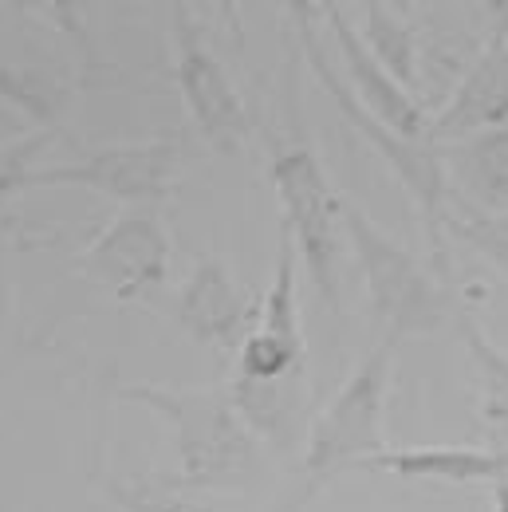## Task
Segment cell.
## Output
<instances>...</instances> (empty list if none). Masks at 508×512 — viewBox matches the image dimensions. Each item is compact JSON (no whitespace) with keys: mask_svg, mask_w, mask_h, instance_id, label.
Wrapping results in <instances>:
<instances>
[{"mask_svg":"<svg viewBox=\"0 0 508 512\" xmlns=\"http://www.w3.org/2000/svg\"><path fill=\"white\" fill-rule=\"evenodd\" d=\"M343 237L359 260V272L371 288L375 316L390 339L426 335L442 327L449 312V292L442 288V280L418 256L406 253L390 233H382L359 209V201H343Z\"/></svg>","mask_w":508,"mask_h":512,"instance_id":"cell-2","label":"cell"},{"mask_svg":"<svg viewBox=\"0 0 508 512\" xmlns=\"http://www.w3.org/2000/svg\"><path fill=\"white\" fill-rule=\"evenodd\" d=\"M0 312H4V292H0Z\"/></svg>","mask_w":508,"mask_h":512,"instance_id":"cell-21","label":"cell"},{"mask_svg":"<svg viewBox=\"0 0 508 512\" xmlns=\"http://www.w3.org/2000/svg\"><path fill=\"white\" fill-rule=\"evenodd\" d=\"M253 316L256 312L249 308L245 292L237 288V280L229 276V268L217 256H201L178 296L182 327L193 339L229 351V347H241V339L253 327Z\"/></svg>","mask_w":508,"mask_h":512,"instance_id":"cell-10","label":"cell"},{"mask_svg":"<svg viewBox=\"0 0 508 512\" xmlns=\"http://www.w3.org/2000/svg\"><path fill=\"white\" fill-rule=\"evenodd\" d=\"M56 134L60 130H28V134H16V138L0 142V213L16 193L28 186L32 170H36V158L56 142Z\"/></svg>","mask_w":508,"mask_h":512,"instance_id":"cell-17","label":"cell"},{"mask_svg":"<svg viewBox=\"0 0 508 512\" xmlns=\"http://www.w3.org/2000/svg\"><path fill=\"white\" fill-rule=\"evenodd\" d=\"M272 186L280 197L284 233L312 272L319 300L335 312L339 308V276H343V197H335L319 158L308 146L280 150L272 158Z\"/></svg>","mask_w":508,"mask_h":512,"instance_id":"cell-4","label":"cell"},{"mask_svg":"<svg viewBox=\"0 0 508 512\" xmlns=\"http://www.w3.org/2000/svg\"><path fill=\"white\" fill-rule=\"evenodd\" d=\"M107 493L127 512H186L174 497H162L158 489H146V485H119V481H111Z\"/></svg>","mask_w":508,"mask_h":512,"instance_id":"cell-19","label":"cell"},{"mask_svg":"<svg viewBox=\"0 0 508 512\" xmlns=\"http://www.w3.org/2000/svg\"><path fill=\"white\" fill-rule=\"evenodd\" d=\"M445 225L453 237L469 241L481 256H489L508 276V233H501L485 213H445Z\"/></svg>","mask_w":508,"mask_h":512,"instance_id":"cell-18","label":"cell"},{"mask_svg":"<svg viewBox=\"0 0 508 512\" xmlns=\"http://www.w3.org/2000/svg\"><path fill=\"white\" fill-rule=\"evenodd\" d=\"M508 119V40L485 44L477 64L457 83L445 111L430 123V142L465 138L473 130H497Z\"/></svg>","mask_w":508,"mask_h":512,"instance_id":"cell-11","label":"cell"},{"mask_svg":"<svg viewBox=\"0 0 508 512\" xmlns=\"http://www.w3.org/2000/svg\"><path fill=\"white\" fill-rule=\"evenodd\" d=\"M493 512H508V477L493 481Z\"/></svg>","mask_w":508,"mask_h":512,"instance_id":"cell-20","label":"cell"},{"mask_svg":"<svg viewBox=\"0 0 508 512\" xmlns=\"http://www.w3.org/2000/svg\"><path fill=\"white\" fill-rule=\"evenodd\" d=\"M367 12V52L382 64V71L406 91L418 83V64H414V36L410 28L394 16L390 4H379V0H367L363 4Z\"/></svg>","mask_w":508,"mask_h":512,"instance_id":"cell-15","label":"cell"},{"mask_svg":"<svg viewBox=\"0 0 508 512\" xmlns=\"http://www.w3.org/2000/svg\"><path fill=\"white\" fill-rule=\"evenodd\" d=\"M166 264H170V237L150 209L119 213L79 253L83 276L119 300H146L166 280Z\"/></svg>","mask_w":508,"mask_h":512,"instance_id":"cell-8","label":"cell"},{"mask_svg":"<svg viewBox=\"0 0 508 512\" xmlns=\"http://www.w3.org/2000/svg\"><path fill=\"white\" fill-rule=\"evenodd\" d=\"M319 12H327L331 40H335L339 60L347 67L343 83H347V91L355 95V103H359L371 119H379L386 130H394L398 138H406V142H430V123H426L422 107L382 71L379 60L367 52L363 36L347 24L343 8H339V4H319Z\"/></svg>","mask_w":508,"mask_h":512,"instance_id":"cell-9","label":"cell"},{"mask_svg":"<svg viewBox=\"0 0 508 512\" xmlns=\"http://www.w3.org/2000/svg\"><path fill=\"white\" fill-rule=\"evenodd\" d=\"M363 469H386L414 481H501L508 473V453L501 449H473V446H418V449H382Z\"/></svg>","mask_w":508,"mask_h":512,"instance_id":"cell-12","label":"cell"},{"mask_svg":"<svg viewBox=\"0 0 508 512\" xmlns=\"http://www.w3.org/2000/svg\"><path fill=\"white\" fill-rule=\"evenodd\" d=\"M64 79L40 67H0V99L16 107L28 123L40 130H60V107H64Z\"/></svg>","mask_w":508,"mask_h":512,"instance_id":"cell-14","label":"cell"},{"mask_svg":"<svg viewBox=\"0 0 508 512\" xmlns=\"http://www.w3.org/2000/svg\"><path fill=\"white\" fill-rule=\"evenodd\" d=\"M390 335L355 367V375L335 390V398L323 406L304 453V497H316L327 481H335L343 469L371 461L382 453V402L390 383V359H394Z\"/></svg>","mask_w":508,"mask_h":512,"instance_id":"cell-3","label":"cell"},{"mask_svg":"<svg viewBox=\"0 0 508 512\" xmlns=\"http://www.w3.org/2000/svg\"><path fill=\"white\" fill-rule=\"evenodd\" d=\"M123 398L150 406L174 426L182 485L186 489H233L249 481L256 465V442L237 402L221 390L201 386H123Z\"/></svg>","mask_w":508,"mask_h":512,"instance_id":"cell-1","label":"cell"},{"mask_svg":"<svg viewBox=\"0 0 508 512\" xmlns=\"http://www.w3.org/2000/svg\"><path fill=\"white\" fill-rule=\"evenodd\" d=\"M449 158L461 162L469 182H477L493 201H508V127L485 130L473 142L453 146Z\"/></svg>","mask_w":508,"mask_h":512,"instance_id":"cell-16","label":"cell"},{"mask_svg":"<svg viewBox=\"0 0 508 512\" xmlns=\"http://www.w3.org/2000/svg\"><path fill=\"white\" fill-rule=\"evenodd\" d=\"M457 331L469 347V359L477 367V386H481V418L493 426L501 438H508V351L497 347L485 327L473 320L465 308H457Z\"/></svg>","mask_w":508,"mask_h":512,"instance_id":"cell-13","label":"cell"},{"mask_svg":"<svg viewBox=\"0 0 508 512\" xmlns=\"http://www.w3.org/2000/svg\"><path fill=\"white\" fill-rule=\"evenodd\" d=\"M182 170H186L182 138H142V142L91 150L67 166L32 170L28 186H79L115 197L130 209H146L150 201H162L178 186Z\"/></svg>","mask_w":508,"mask_h":512,"instance_id":"cell-6","label":"cell"},{"mask_svg":"<svg viewBox=\"0 0 508 512\" xmlns=\"http://www.w3.org/2000/svg\"><path fill=\"white\" fill-rule=\"evenodd\" d=\"M288 8L296 12L300 44H304V56H308V67H312V75L319 79V87L331 95V103L339 107V115L386 158V166L398 174V182L414 193V201H418V209H422V221H426V233H430L434 249H442V221H445V213H449V205H445V174H442L438 150H434L430 142H406V138H398L394 130L382 127L379 119H371V115L355 103V95L347 91L343 71L335 67L327 44L316 36L319 8L316 4H288Z\"/></svg>","mask_w":508,"mask_h":512,"instance_id":"cell-5","label":"cell"},{"mask_svg":"<svg viewBox=\"0 0 508 512\" xmlns=\"http://www.w3.org/2000/svg\"><path fill=\"white\" fill-rule=\"evenodd\" d=\"M174 75L197 134L217 150H241L249 138V111L221 60L205 48L186 4H174Z\"/></svg>","mask_w":508,"mask_h":512,"instance_id":"cell-7","label":"cell"}]
</instances>
